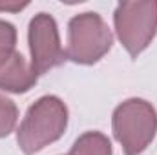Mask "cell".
<instances>
[{
    "mask_svg": "<svg viewBox=\"0 0 157 155\" xmlns=\"http://www.w3.org/2000/svg\"><path fill=\"white\" fill-rule=\"evenodd\" d=\"M17 120H18V108H17V104L11 99H7L6 95L0 93V139L7 137L15 130Z\"/></svg>",
    "mask_w": 157,
    "mask_h": 155,
    "instance_id": "cell-8",
    "label": "cell"
},
{
    "mask_svg": "<svg viewBox=\"0 0 157 155\" xmlns=\"http://www.w3.org/2000/svg\"><path fill=\"white\" fill-rule=\"evenodd\" d=\"M37 75L22 53L17 51V28L11 22L0 20V89L9 93H28Z\"/></svg>",
    "mask_w": 157,
    "mask_h": 155,
    "instance_id": "cell-6",
    "label": "cell"
},
{
    "mask_svg": "<svg viewBox=\"0 0 157 155\" xmlns=\"http://www.w3.org/2000/svg\"><path fill=\"white\" fill-rule=\"evenodd\" d=\"M28 44L31 53V70L37 77L62 66L68 60L66 49L60 44L59 26L48 13H39L29 20Z\"/></svg>",
    "mask_w": 157,
    "mask_h": 155,
    "instance_id": "cell-5",
    "label": "cell"
},
{
    "mask_svg": "<svg viewBox=\"0 0 157 155\" xmlns=\"http://www.w3.org/2000/svg\"><path fill=\"white\" fill-rule=\"evenodd\" d=\"M113 44V35L104 18L95 11H86L71 17L68 22V60L91 66L97 64Z\"/></svg>",
    "mask_w": 157,
    "mask_h": 155,
    "instance_id": "cell-3",
    "label": "cell"
},
{
    "mask_svg": "<svg viewBox=\"0 0 157 155\" xmlns=\"http://www.w3.org/2000/svg\"><path fill=\"white\" fill-rule=\"evenodd\" d=\"M68 108L62 99L44 95L35 100L17 130V142L24 155H35L57 142L68 128Z\"/></svg>",
    "mask_w": 157,
    "mask_h": 155,
    "instance_id": "cell-1",
    "label": "cell"
},
{
    "mask_svg": "<svg viewBox=\"0 0 157 155\" xmlns=\"http://www.w3.org/2000/svg\"><path fill=\"white\" fill-rule=\"evenodd\" d=\"M115 33L130 57L137 59L157 35V0L121 2L113 13Z\"/></svg>",
    "mask_w": 157,
    "mask_h": 155,
    "instance_id": "cell-4",
    "label": "cell"
},
{
    "mask_svg": "<svg viewBox=\"0 0 157 155\" xmlns=\"http://www.w3.org/2000/svg\"><path fill=\"white\" fill-rule=\"evenodd\" d=\"M70 155H112V141L101 131H86L73 142Z\"/></svg>",
    "mask_w": 157,
    "mask_h": 155,
    "instance_id": "cell-7",
    "label": "cell"
},
{
    "mask_svg": "<svg viewBox=\"0 0 157 155\" xmlns=\"http://www.w3.org/2000/svg\"><path fill=\"white\" fill-rule=\"evenodd\" d=\"M68 155H70V153H68Z\"/></svg>",
    "mask_w": 157,
    "mask_h": 155,
    "instance_id": "cell-10",
    "label": "cell"
},
{
    "mask_svg": "<svg viewBox=\"0 0 157 155\" xmlns=\"http://www.w3.org/2000/svg\"><path fill=\"white\" fill-rule=\"evenodd\" d=\"M112 130L124 155H141L155 139V108L144 99H128L113 110Z\"/></svg>",
    "mask_w": 157,
    "mask_h": 155,
    "instance_id": "cell-2",
    "label": "cell"
},
{
    "mask_svg": "<svg viewBox=\"0 0 157 155\" xmlns=\"http://www.w3.org/2000/svg\"><path fill=\"white\" fill-rule=\"evenodd\" d=\"M24 7H28V2H24V4H0V11H20Z\"/></svg>",
    "mask_w": 157,
    "mask_h": 155,
    "instance_id": "cell-9",
    "label": "cell"
}]
</instances>
